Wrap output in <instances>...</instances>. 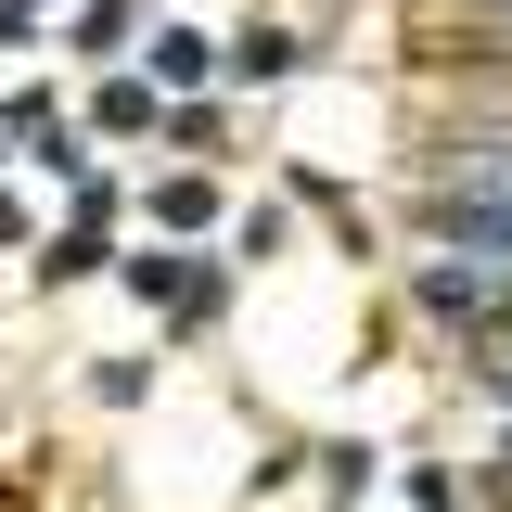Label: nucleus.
Here are the masks:
<instances>
[{
  "label": "nucleus",
  "mask_w": 512,
  "mask_h": 512,
  "mask_svg": "<svg viewBox=\"0 0 512 512\" xmlns=\"http://www.w3.org/2000/svg\"><path fill=\"white\" fill-rule=\"evenodd\" d=\"M410 295H423L448 333H487V346H512V269H500V256H423V282H410Z\"/></svg>",
  "instance_id": "f257e3e1"
},
{
  "label": "nucleus",
  "mask_w": 512,
  "mask_h": 512,
  "mask_svg": "<svg viewBox=\"0 0 512 512\" xmlns=\"http://www.w3.org/2000/svg\"><path fill=\"white\" fill-rule=\"evenodd\" d=\"M423 205H512V141H436L423 154Z\"/></svg>",
  "instance_id": "f03ea898"
},
{
  "label": "nucleus",
  "mask_w": 512,
  "mask_h": 512,
  "mask_svg": "<svg viewBox=\"0 0 512 512\" xmlns=\"http://www.w3.org/2000/svg\"><path fill=\"white\" fill-rule=\"evenodd\" d=\"M423 231H436L448 256H500L512 269V205H423Z\"/></svg>",
  "instance_id": "7ed1b4c3"
},
{
  "label": "nucleus",
  "mask_w": 512,
  "mask_h": 512,
  "mask_svg": "<svg viewBox=\"0 0 512 512\" xmlns=\"http://www.w3.org/2000/svg\"><path fill=\"white\" fill-rule=\"evenodd\" d=\"M282 64H295V39H282V26H256V39H231V77H282Z\"/></svg>",
  "instance_id": "20e7f679"
},
{
  "label": "nucleus",
  "mask_w": 512,
  "mask_h": 512,
  "mask_svg": "<svg viewBox=\"0 0 512 512\" xmlns=\"http://www.w3.org/2000/svg\"><path fill=\"white\" fill-rule=\"evenodd\" d=\"M500 500H512V436H500Z\"/></svg>",
  "instance_id": "39448f33"
}]
</instances>
